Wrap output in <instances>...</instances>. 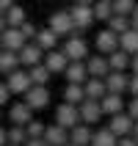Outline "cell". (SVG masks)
Instances as JSON below:
<instances>
[{
    "label": "cell",
    "mask_w": 138,
    "mask_h": 146,
    "mask_svg": "<svg viewBox=\"0 0 138 146\" xmlns=\"http://www.w3.org/2000/svg\"><path fill=\"white\" fill-rule=\"evenodd\" d=\"M17 55H19V66L31 69V66L41 64V58H44V50H41L36 41H25V44H22V50H19Z\"/></svg>",
    "instance_id": "obj_6"
},
{
    "label": "cell",
    "mask_w": 138,
    "mask_h": 146,
    "mask_svg": "<svg viewBox=\"0 0 138 146\" xmlns=\"http://www.w3.org/2000/svg\"><path fill=\"white\" fill-rule=\"evenodd\" d=\"M8 102H11V91L6 88V83H0V108L8 105Z\"/></svg>",
    "instance_id": "obj_36"
},
{
    "label": "cell",
    "mask_w": 138,
    "mask_h": 146,
    "mask_svg": "<svg viewBox=\"0 0 138 146\" xmlns=\"http://www.w3.org/2000/svg\"><path fill=\"white\" fill-rule=\"evenodd\" d=\"M47 28L55 31L58 39H61V36H75V25H72L69 11H55V14L50 17V25H47Z\"/></svg>",
    "instance_id": "obj_8"
},
{
    "label": "cell",
    "mask_w": 138,
    "mask_h": 146,
    "mask_svg": "<svg viewBox=\"0 0 138 146\" xmlns=\"http://www.w3.org/2000/svg\"><path fill=\"white\" fill-rule=\"evenodd\" d=\"M8 119H11V124H17V127H25V124L33 119V110L25 102H14V105L8 108Z\"/></svg>",
    "instance_id": "obj_17"
},
{
    "label": "cell",
    "mask_w": 138,
    "mask_h": 146,
    "mask_svg": "<svg viewBox=\"0 0 138 146\" xmlns=\"http://www.w3.org/2000/svg\"><path fill=\"white\" fill-rule=\"evenodd\" d=\"M83 91H86V99H97V102L108 94L105 80H102V77H89V80L83 83Z\"/></svg>",
    "instance_id": "obj_19"
},
{
    "label": "cell",
    "mask_w": 138,
    "mask_h": 146,
    "mask_svg": "<svg viewBox=\"0 0 138 146\" xmlns=\"http://www.w3.org/2000/svg\"><path fill=\"white\" fill-rule=\"evenodd\" d=\"M55 124L64 127V130H72L80 124V113H77V105H69V102H61L55 108Z\"/></svg>",
    "instance_id": "obj_3"
},
{
    "label": "cell",
    "mask_w": 138,
    "mask_h": 146,
    "mask_svg": "<svg viewBox=\"0 0 138 146\" xmlns=\"http://www.w3.org/2000/svg\"><path fill=\"white\" fill-rule=\"evenodd\" d=\"M69 17H72V25H75V36H80L83 31H89L91 25L97 22L91 6H86V3H75V6L69 8Z\"/></svg>",
    "instance_id": "obj_1"
},
{
    "label": "cell",
    "mask_w": 138,
    "mask_h": 146,
    "mask_svg": "<svg viewBox=\"0 0 138 146\" xmlns=\"http://www.w3.org/2000/svg\"><path fill=\"white\" fill-rule=\"evenodd\" d=\"M6 141L8 143H14V146H22L25 141H28V132H25V127H17V124H11L6 130Z\"/></svg>",
    "instance_id": "obj_30"
},
{
    "label": "cell",
    "mask_w": 138,
    "mask_h": 146,
    "mask_svg": "<svg viewBox=\"0 0 138 146\" xmlns=\"http://www.w3.org/2000/svg\"><path fill=\"white\" fill-rule=\"evenodd\" d=\"M86 72H89V77H102V80H105V74L111 72L108 58H105V55H99V52L89 55V58H86Z\"/></svg>",
    "instance_id": "obj_13"
},
{
    "label": "cell",
    "mask_w": 138,
    "mask_h": 146,
    "mask_svg": "<svg viewBox=\"0 0 138 146\" xmlns=\"http://www.w3.org/2000/svg\"><path fill=\"white\" fill-rule=\"evenodd\" d=\"M44 127L47 124H41L39 119H31V121L25 124V132H28V138H41L44 135Z\"/></svg>",
    "instance_id": "obj_33"
},
{
    "label": "cell",
    "mask_w": 138,
    "mask_h": 146,
    "mask_svg": "<svg viewBox=\"0 0 138 146\" xmlns=\"http://www.w3.org/2000/svg\"><path fill=\"white\" fill-rule=\"evenodd\" d=\"M25 72H28V77H31V86H47L50 77H53L44 64H36V66H31V69H25Z\"/></svg>",
    "instance_id": "obj_25"
},
{
    "label": "cell",
    "mask_w": 138,
    "mask_h": 146,
    "mask_svg": "<svg viewBox=\"0 0 138 146\" xmlns=\"http://www.w3.org/2000/svg\"><path fill=\"white\" fill-rule=\"evenodd\" d=\"M116 146H138V143L133 141V135H124V138H119V141H116Z\"/></svg>",
    "instance_id": "obj_38"
},
{
    "label": "cell",
    "mask_w": 138,
    "mask_h": 146,
    "mask_svg": "<svg viewBox=\"0 0 138 146\" xmlns=\"http://www.w3.org/2000/svg\"><path fill=\"white\" fill-rule=\"evenodd\" d=\"M75 3H86V6H91V3H94V0H75Z\"/></svg>",
    "instance_id": "obj_46"
},
{
    "label": "cell",
    "mask_w": 138,
    "mask_h": 146,
    "mask_svg": "<svg viewBox=\"0 0 138 146\" xmlns=\"http://www.w3.org/2000/svg\"><path fill=\"white\" fill-rule=\"evenodd\" d=\"M77 113H80V121L83 124H99V119H102V108H99L97 99H83L80 105H77Z\"/></svg>",
    "instance_id": "obj_9"
},
{
    "label": "cell",
    "mask_w": 138,
    "mask_h": 146,
    "mask_svg": "<svg viewBox=\"0 0 138 146\" xmlns=\"http://www.w3.org/2000/svg\"><path fill=\"white\" fill-rule=\"evenodd\" d=\"M91 11H94V19H99V22H108L113 17V6L108 0H94L91 3Z\"/></svg>",
    "instance_id": "obj_28"
},
{
    "label": "cell",
    "mask_w": 138,
    "mask_h": 146,
    "mask_svg": "<svg viewBox=\"0 0 138 146\" xmlns=\"http://www.w3.org/2000/svg\"><path fill=\"white\" fill-rule=\"evenodd\" d=\"M6 146H14V143H6Z\"/></svg>",
    "instance_id": "obj_48"
},
{
    "label": "cell",
    "mask_w": 138,
    "mask_h": 146,
    "mask_svg": "<svg viewBox=\"0 0 138 146\" xmlns=\"http://www.w3.org/2000/svg\"><path fill=\"white\" fill-rule=\"evenodd\" d=\"M64 77H66V83H77V86H83V83L89 80L86 61H69L66 69H64Z\"/></svg>",
    "instance_id": "obj_15"
},
{
    "label": "cell",
    "mask_w": 138,
    "mask_h": 146,
    "mask_svg": "<svg viewBox=\"0 0 138 146\" xmlns=\"http://www.w3.org/2000/svg\"><path fill=\"white\" fill-rule=\"evenodd\" d=\"M127 86H130V74L127 72H108L105 74L108 94H127Z\"/></svg>",
    "instance_id": "obj_12"
},
{
    "label": "cell",
    "mask_w": 138,
    "mask_h": 146,
    "mask_svg": "<svg viewBox=\"0 0 138 146\" xmlns=\"http://www.w3.org/2000/svg\"><path fill=\"white\" fill-rule=\"evenodd\" d=\"M116 135L108 127H102V130H97V132H91V146H116Z\"/></svg>",
    "instance_id": "obj_29"
},
{
    "label": "cell",
    "mask_w": 138,
    "mask_h": 146,
    "mask_svg": "<svg viewBox=\"0 0 138 146\" xmlns=\"http://www.w3.org/2000/svg\"><path fill=\"white\" fill-rule=\"evenodd\" d=\"M108 31H113L116 36L124 31H130V17H122V14H113L111 19H108Z\"/></svg>",
    "instance_id": "obj_31"
},
{
    "label": "cell",
    "mask_w": 138,
    "mask_h": 146,
    "mask_svg": "<svg viewBox=\"0 0 138 146\" xmlns=\"http://www.w3.org/2000/svg\"><path fill=\"white\" fill-rule=\"evenodd\" d=\"M61 52H64L69 61H86V58H89V44H86L80 36H69L66 44L61 47Z\"/></svg>",
    "instance_id": "obj_7"
},
{
    "label": "cell",
    "mask_w": 138,
    "mask_h": 146,
    "mask_svg": "<svg viewBox=\"0 0 138 146\" xmlns=\"http://www.w3.org/2000/svg\"><path fill=\"white\" fill-rule=\"evenodd\" d=\"M41 64L47 66V72H50V74H64L66 64H69V58H66L61 50H50V52H44Z\"/></svg>",
    "instance_id": "obj_11"
},
{
    "label": "cell",
    "mask_w": 138,
    "mask_h": 146,
    "mask_svg": "<svg viewBox=\"0 0 138 146\" xmlns=\"http://www.w3.org/2000/svg\"><path fill=\"white\" fill-rule=\"evenodd\" d=\"M22 97H25L22 102L31 108V110H44V108L50 105V88L47 86H31Z\"/></svg>",
    "instance_id": "obj_2"
},
{
    "label": "cell",
    "mask_w": 138,
    "mask_h": 146,
    "mask_svg": "<svg viewBox=\"0 0 138 146\" xmlns=\"http://www.w3.org/2000/svg\"><path fill=\"white\" fill-rule=\"evenodd\" d=\"M11 6H14V0H0V14H3L6 8H11Z\"/></svg>",
    "instance_id": "obj_42"
},
{
    "label": "cell",
    "mask_w": 138,
    "mask_h": 146,
    "mask_svg": "<svg viewBox=\"0 0 138 146\" xmlns=\"http://www.w3.org/2000/svg\"><path fill=\"white\" fill-rule=\"evenodd\" d=\"M3 31H6V17L0 14V33H3Z\"/></svg>",
    "instance_id": "obj_45"
},
{
    "label": "cell",
    "mask_w": 138,
    "mask_h": 146,
    "mask_svg": "<svg viewBox=\"0 0 138 146\" xmlns=\"http://www.w3.org/2000/svg\"><path fill=\"white\" fill-rule=\"evenodd\" d=\"M130 28L138 31V3H135V8H133V14H130Z\"/></svg>",
    "instance_id": "obj_39"
},
{
    "label": "cell",
    "mask_w": 138,
    "mask_h": 146,
    "mask_svg": "<svg viewBox=\"0 0 138 146\" xmlns=\"http://www.w3.org/2000/svg\"><path fill=\"white\" fill-rule=\"evenodd\" d=\"M99 108H102V116H116L124 110V97L122 94H105L99 99Z\"/></svg>",
    "instance_id": "obj_18"
},
{
    "label": "cell",
    "mask_w": 138,
    "mask_h": 146,
    "mask_svg": "<svg viewBox=\"0 0 138 146\" xmlns=\"http://www.w3.org/2000/svg\"><path fill=\"white\" fill-rule=\"evenodd\" d=\"M33 41H36V44H39L44 52H50V50H58V36H55V31H53V28H39Z\"/></svg>",
    "instance_id": "obj_20"
},
{
    "label": "cell",
    "mask_w": 138,
    "mask_h": 146,
    "mask_svg": "<svg viewBox=\"0 0 138 146\" xmlns=\"http://www.w3.org/2000/svg\"><path fill=\"white\" fill-rule=\"evenodd\" d=\"M0 50H3V44H0Z\"/></svg>",
    "instance_id": "obj_50"
},
{
    "label": "cell",
    "mask_w": 138,
    "mask_h": 146,
    "mask_svg": "<svg viewBox=\"0 0 138 146\" xmlns=\"http://www.w3.org/2000/svg\"><path fill=\"white\" fill-rule=\"evenodd\" d=\"M22 146H47V143H44L41 138H28V141H25Z\"/></svg>",
    "instance_id": "obj_40"
},
{
    "label": "cell",
    "mask_w": 138,
    "mask_h": 146,
    "mask_svg": "<svg viewBox=\"0 0 138 146\" xmlns=\"http://www.w3.org/2000/svg\"><path fill=\"white\" fill-rule=\"evenodd\" d=\"M108 58V66H111V72H130V55L127 52H122V50H116V52H111Z\"/></svg>",
    "instance_id": "obj_23"
},
{
    "label": "cell",
    "mask_w": 138,
    "mask_h": 146,
    "mask_svg": "<svg viewBox=\"0 0 138 146\" xmlns=\"http://www.w3.org/2000/svg\"><path fill=\"white\" fill-rule=\"evenodd\" d=\"M14 69H19V55L11 50H0V74H8Z\"/></svg>",
    "instance_id": "obj_26"
},
{
    "label": "cell",
    "mask_w": 138,
    "mask_h": 146,
    "mask_svg": "<svg viewBox=\"0 0 138 146\" xmlns=\"http://www.w3.org/2000/svg\"><path fill=\"white\" fill-rule=\"evenodd\" d=\"M108 3H113V0H108Z\"/></svg>",
    "instance_id": "obj_49"
},
{
    "label": "cell",
    "mask_w": 138,
    "mask_h": 146,
    "mask_svg": "<svg viewBox=\"0 0 138 146\" xmlns=\"http://www.w3.org/2000/svg\"><path fill=\"white\" fill-rule=\"evenodd\" d=\"M6 88L11 91V94H17V97H22L25 91L31 88V77H28V72H25L22 66L6 74Z\"/></svg>",
    "instance_id": "obj_5"
},
{
    "label": "cell",
    "mask_w": 138,
    "mask_h": 146,
    "mask_svg": "<svg viewBox=\"0 0 138 146\" xmlns=\"http://www.w3.org/2000/svg\"><path fill=\"white\" fill-rule=\"evenodd\" d=\"M113 14H122V17H130L133 8H135V0H113Z\"/></svg>",
    "instance_id": "obj_32"
},
{
    "label": "cell",
    "mask_w": 138,
    "mask_h": 146,
    "mask_svg": "<svg viewBox=\"0 0 138 146\" xmlns=\"http://www.w3.org/2000/svg\"><path fill=\"white\" fill-rule=\"evenodd\" d=\"M69 143L75 146H91V127L89 124H77V127H72L69 130Z\"/></svg>",
    "instance_id": "obj_21"
},
{
    "label": "cell",
    "mask_w": 138,
    "mask_h": 146,
    "mask_svg": "<svg viewBox=\"0 0 138 146\" xmlns=\"http://www.w3.org/2000/svg\"><path fill=\"white\" fill-rule=\"evenodd\" d=\"M133 127H135V121L127 116V110H122V113H116V116H108V130L113 132L116 138L133 135Z\"/></svg>",
    "instance_id": "obj_4"
},
{
    "label": "cell",
    "mask_w": 138,
    "mask_h": 146,
    "mask_svg": "<svg viewBox=\"0 0 138 146\" xmlns=\"http://www.w3.org/2000/svg\"><path fill=\"white\" fill-rule=\"evenodd\" d=\"M64 146H75V143H69V141H66V143H64Z\"/></svg>",
    "instance_id": "obj_47"
},
{
    "label": "cell",
    "mask_w": 138,
    "mask_h": 146,
    "mask_svg": "<svg viewBox=\"0 0 138 146\" xmlns=\"http://www.w3.org/2000/svg\"><path fill=\"white\" fill-rule=\"evenodd\" d=\"M127 94L130 97H138V74L130 72V86H127Z\"/></svg>",
    "instance_id": "obj_37"
},
{
    "label": "cell",
    "mask_w": 138,
    "mask_h": 146,
    "mask_svg": "<svg viewBox=\"0 0 138 146\" xmlns=\"http://www.w3.org/2000/svg\"><path fill=\"white\" fill-rule=\"evenodd\" d=\"M94 44H97V52L99 55H111V52H116L119 50V36H116L113 31H99L97 39H94Z\"/></svg>",
    "instance_id": "obj_10"
},
{
    "label": "cell",
    "mask_w": 138,
    "mask_h": 146,
    "mask_svg": "<svg viewBox=\"0 0 138 146\" xmlns=\"http://www.w3.org/2000/svg\"><path fill=\"white\" fill-rule=\"evenodd\" d=\"M119 50L122 52H127V55H135L138 52V31H124V33H119Z\"/></svg>",
    "instance_id": "obj_22"
},
{
    "label": "cell",
    "mask_w": 138,
    "mask_h": 146,
    "mask_svg": "<svg viewBox=\"0 0 138 146\" xmlns=\"http://www.w3.org/2000/svg\"><path fill=\"white\" fill-rule=\"evenodd\" d=\"M36 31H39V28H36L33 22H28V19L19 25V33L25 36V41H33V39H36Z\"/></svg>",
    "instance_id": "obj_34"
},
{
    "label": "cell",
    "mask_w": 138,
    "mask_h": 146,
    "mask_svg": "<svg viewBox=\"0 0 138 146\" xmlns=\"http://www.w3.org/2000/svg\"><path fill=\"white\" fill-rule=\"evenodd\" d=\"M83 99H86L83 86H77V83H66V88H64V102H69V105H80Z\"/></svg>",
    "instance_id": "obj_27"
},
{
    "label": "cell",
    "mask_w": 138,
    "mask_h": 146,
    "mask_svg": "<svg viewBox=\"0 0 138 146\" xmlns=\"http://www.w3.org/2000/svg\"><path fill=\"white\" fill-rule=\"evenodd\" d=\"M0 44L3 50H11V52H19L25 44V36L19 33V28H6V31L0 33Z\"/></svg>",
    "instance_id": "obj_14"
},
{
    "label": "cell",
    "mask_w": 138,
    "mask_h": 146,
    "mask_svg": "<svg viewBox=\"0 0 138 146\" xmlns=\"http://www.w3.org/2000/svg\"><path fill=\"white\" fill-rule=\"evenodd\" d=\"M130 72L138 74V52H135V55H130Z\"/></svg>",
    "instance_id": "obj_41"
},
{
    "label": "cell",
    "mask_w": 138,
    "mask_h": 146,
    "mask_svg": "<svg viewBox=\"0 0 138 146\" xmlns=\"http://www.w3.org/2000/svg\"><path fill=\"white\" fill-rule=\"evenodd\" d=\"M8 141H6V127H0V146H6Z\"/></svg>",
    "instance_id": "obj_43"
},
{
    "label": "cell",
    "mask_w": 138,
    "mask_h": 146,
    "mask_svg": "<svg viewBox=\"0 0 138 146\" xmlns=\"http://www.w3.org/2000/svg\"><path fill=\"white\" fill-rule=\"evenodd\" d=\"M133 141L138 143V121H135V127H133Z\"/></svg>",
    "instance_id": "obj_44"
},
{
    "label": "cell",
    "mask_w": 138,
    "mask_h": 146,
    "mask_svg": "<svg viewBox=\"0 0 138 146\" xmlns=\"http://www.w3.org/2000/svg\"><path fill=\"white\" fill-rule=\"evenodd\" d=\"M3 17H6V28H19V25L28 19V14H25V8L22 6H11V8H6L3 11Z\"/></svg>",
    "instance_id": "obj_24"
},
{
    "label": "cell",
    "mask_w": 138,
    "mask_h": 146,
    "mask_svg": "<svg viewBox=\"0 0 138 146\" xmlns=\"http://www.w3.org/2000/svg\"><path fill=\"white\" fill-rule=\"evenodd\" d=\"M127 116L133 121H138V97H130V105H127Z\"/></svg>",
    "instance_id": "obj_35"
},
{
    "label": "cell",
    "mask_w": 138,
    "mask_h": 146,
    "mask_svg": "<svg viewBox=\"0 0 138 146\" xmlns=\"http://www.w3.org/2000/svg\"><path fill=\"white\" fill-rule=\"evenodd\" d=\"M41 141H44L47 146H64L66 141H69V130L58 127V124H47V127H44V135H41Z\"/></svg>",
    "instance_id": "obj_16"
}]
</instances>
